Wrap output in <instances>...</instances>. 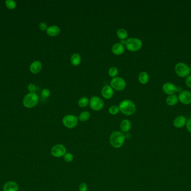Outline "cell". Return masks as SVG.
Listing matches in <instances>:
<instances>
[{"mask_svg":"<svg viewBox=\"0 0 191 191\" xmlns=\"http://www.w3.org/2000/svg\"><path fill=\"white\" fill-rule=\"evenodd\" d=\"M118 74V70L116 67L112 66L109 69V75L111 78H114L116 77Z\"/></svg>","mask_w":191,"mask_h":191,"instance_id":"cell-25","label":"cell"},{"mask_svg":"<svg viewBox=\"0 0 191 191\" xmlns=\"http://www.w3.org/2000/svg\"><path fill=\"white\" fill-rule=\"evenodd\" d=\"M178 100L183 104H190L191 103V92L187 90H183L179 93Z\"/></svg>","mask_w":191,"mask_h":191,"instance_id":"cell-10","label":"cell"},{"mask_svg":"<svg viewBox=\"0 0 191 191\" xmlns=\"http://www.w3.org/2000/svg\"><path fill=\"white\" fill-rule=\"evenodd\" d=\"M131 128V123L129 120H123L120 123V129L121 131L123 132H127L129 131Z\"/></svg>","mask_w":191,"mask_h":191,"instance_id":"cell-18","label":"cell"},{"mask_svg":"<svg viewBox=\"0 0 191 191\" xmlns=\"http://www.w3.org/2000/svg\"><path fill=\"white\" fill-rule=\"evenodd\" d=\"M3 189V191H18L19 187L15 182H9L5 183Z\"/></svg>","mask_w":191,"mask_h":191,"instance_id":"cell-17","label":"cell"},{"mask_svg":"<svg viewBox=\"0 0 191 191\" xmlns=\"http://www.w3.org/2000/svg\"><path fill=\"white\" fill-rule=\"evenodd\" d=\"M42 69V64L41 62L39 61H35L31 63L30 66V71L32 74H36L40 72Z\"/></svg>","mask_w":191,"mask_h":191,"instance_id":"cell-14","label":"cell"},{"mask_svg":"<svg viewBox=\"0 0 191 191\" xmlns=\"http://www.w3.org/2000/svg\"><path fill=\"white\" fill-rule=\"evenodd\" d=\"M125 141V136L122 132H113L110 137V142L112 146L116 149L120 148Z\"/></svg>","mask_w":191,"mask_h":191,"instance_id":"cell-2","label":"cell"},{"mask_svg":"<svg viewBox=\"0 0 191 191\" xmlns=\"http://www.w3.org/2000/svg\"><path fill=\"white\" fill-rule=\"evenodd\" d=\"M79 190L80 191H87L88 187H87V184H85V183H81L79 186Z\"/></svg>","mask_w":191,"mask_h":191,"instance_id":"cell-30","label":"cell"},{"mask_svg":"<svg viewBox=\"0 0 191 191\" xmlns=\"http://www.w3.org/2000/svg\"><path fill=\"white\" fill-rule=\"evenodd\" d=\"M118 107L122 113L131 116L135 113L136 108L135 103L129 99H124L120 103Z\"/></svg>","mask_w":191,"mask_h":191,"instance_id":"cell-1","label":"cell"},{"mask_svg":"<svg viewBox=\"0 0 191 191\" xmlns=\"http://www.w3.org/2000/svg\"><path fill=\"white\" fill-rule=\"evenodd\" d=\"M111 51L115 55H121L125 51V47L120 43H116L112 45Z\"/></svg>","mask_w":191,"mask_h":191,"instance_id":"cell-15","label":"cell"},{"mask_svg":"<svg viewBox=\"0 0 191 191\" xmlns=\"http://www.w3.org/2000/svg\"><path fill=\"white\" fill-rule=\"evenodd\" d=\"M66 153V148L62 144H56L51 149V154L56 158H61Z\"/></svg>","mask_w":191,"mask_h":191,"instance_id":"cell-9","label":"cell"},{"mask_svg":"<svg viewBox=\"0 0 191 191\" xmlns=\"http://www.w3.org/2000/svg\"><path fill=\"white\" fill-rule=\"evenodd\" d=\"M78 118L73 114H67L65 116L62 120L63 125L66 128L69 129H74L76 127L77 125L78 124Z\"/></svg>","mask_w":191,"mask_h":191,"instance_id":"cell-5","label":"cell"},{"mask_svg":"<svg viewBox=\"0 0 191 191\" xmlns=\"http://www.w3.org/2000/svg\"><path fill=\"white\" fill-rule=\"evenodd\" d=\"M116 36L121 40H125L128 36V33L126 29L120 28L116 32Z\"/></svg>","mask_w":191,"mask_h":191,"instance_id":"cell-22","label":"cell"},{"mask_svg":"<svg viewBox=\"0 0 191 191\" xmlns=\"http://www.w3.org/2000/svg\"><path fill=\"white\" fill-rule=\"evenodd\" d=\"M89 105L92 110L94 111H101L104 107V102L100 97L94 96L90 99Z\"/></svg>","mask_w":191,"mask_h":191,"instance_id":"cell-8","label":"cell"},{"mask_svg":"<svg viewBox=\"0 0 191 191\" xmlns=\"http://www.w3.org/2000/svg\"><path fill=\"white\" fill-rule=\"evenodd\" d=\"M189 69H190V71L191 72V66H190V67H189Z\"/></svg>","mask_w":191,"mask_h":191,"instance_id":"cell-35","label":"cell"},{"mask_svg":"<svg viewBox=\"0 0 191 191\" xmlns=\"http://www.w3.org/2000/svg\"><path fill=\"white\" fill-rule=\"evenodd\" d=\"M39 102V96L35 93H30L24 96L23 104L25 107L31 108L37 105Z\"/></svg>","mask_w":191,"mask_h":191,"instance_id":"cell-4","label":"cell"},{"mask_svg":"<svg viewBox=\"0 0 191 191\" xmlns=\"http://www.w3.org/2000/svg\"><path fill=\"white\" fill-rule=\"evenodd\" d=\"M39 29L42 31L47 30V24H46L45 23H44V22H42L40 24H39Z\"/></svg>","mask_w":191,"mask_h":191,"instance_id":"cell-32","label":"cell"},{"mask_svg":"<svg viewBox=\"0 0 191 191\" xmlns=\"http://www.w3.org/2000/svg\"><path fill=\"white\" fill-rule=\"evenodd\" d=\"M50 95V91L48 89H44L41 91V96L44 98H48Z\"/></svg>","mask_w":191,"mask_h":191,"instance_id":"cell-29","label":"cell"},{"mask_svg":"<svg viewBox=\"0 0 191 191\" xmlns=\"http://www.w3.org/2000/svg\"><path fill=\"white\" fill-rule=\"evenodd\" d=\"M110 86L113 89L120 91L126 88L127 83L123 78L116 76L112 79L110 82Z\"/></svg>","mask_w":191,"mask_h":191,"instance_id":"cell-6","label":"cell"},{"mask_svg":"<svg viewBox=\"0 0 191 191\" xmlns=\"http://www.w3.org/2000/svg\"><path fill=\"white\" fill-rule=\"evenodd\" d=\"M89 103V100L87 97H82L79 99L78 102V104L79 107L81 108H85L88 106Z\"/></svg>","mask_w":191,"mask_h":191,"instance_id":"cell-24","label":"cell"},{"mask_svg":"<svg viewBox=\"0 0 191 191\" xmlns=\"http://www.w3.org/2000/svg\"><path fill=\"white\" fill-rule=\"evenodd\" d=\"M175 71L176 75L180 78H187L190 74V69L185 63H178L175 66Z\"/></svg>","mask_w":191,"mask_h":191,"instance_id":"cell-7","label":"cell"},{"mask_svg":"<svg viewBox=\"0 0 191 191\" xmlns=\"http://www.w3.org/2000/svg\"><path fill=\"white\" fill-rule=\"evenodd\" d=\"M46 31L48 36H58L60 33V29L58 26L53 25L48 27L47 30Z\"/></svg>","mask_w":191,"mask_h":191,"instance_id":"cell-16","label":"cell"},{"mask_svg":"<svg viewBox=\"0 0 191 191\" xmlns=\"http://www.w3.org/2000/svg\"><path fill=\"white\" fill-rule=\"evenodd\" d=\"M101 94L106 99L112 98L114 94V90L110 85H105L101 89Z\"/></svg>","mask_w":191,"mask_h":191,"instance_id":"cell-12","label":"cell"},{"mask_svg":"<svg viewBox=\"0 0 191 191\" xmlns=\"http://www.w3.org/2000/svg\"><path fill=\"white\" fill-rule=\"evenodd\" d=\"M125 46L127 49L130 52H136L143 47V42L138 38H130L126 40Z\"/></svg>","mask_w":191,"mask_h":191,"instance_id":"cell-3","label":"cell"},{"mask_svg":"<svg viewBox=\"0 0 191 191\" xmlns=\"http://www.w3.org/2000/svg\"><path fill=\"white\" fill-rule=\"evenodd\" d=\"M162 89L163 92L168 96L173 95L177 92V87L174 84L171 83H166L163 84Z\"/></svg>","mask_w":191,"mask_h":191,"instance_id":"cell-11","label":"cell"},{"mask_svg":"<svg viewBox=\"0 0 191 191\" xmlns=\"http://www.w3.org/2000/svg\"><path fill=\"white\" fill-rule=\"evenodd\" d=\"M138 80L141 84H147L149 80V75L147 72H141L139 75Z\"/></svg>","mask_w":191,"mask_h":191,"instance_id":"cell-20","label":"cell"},{"mask_svg":"<svg viewBox=\"0 0 191 191\" xmlns=\"http://www.w3.org/2000/svg\"><path fill=\"white\" fill-rule=\"evenodd\" d=\"M187 120L185 116H179L176 117L173 121V125L177 129H181L186 125Z\"/></svg>","mask_w":191,"mask_h":191,"instance_id":"cell-13","label":"cell"},{"mask_svg":"<svg viewBox=\"0 0 191 191\" xmlns=\"http://www.w3.org/2000/svg\"><path fill=\"white\" fill-rule=\"evenodd\" d=\"M185 125H186V128L187 129V130L191 134V118L189 119L187 121Z\"/></svg>","mask_w":191,"mask_h":191,"instance_id":"cell-34","label":"cell"},{"mask_svg":"<svg viewBox=\"0 0 191 191\" xmlns=\"http://www.w3.org/2000/svg\"><path fill=\"white\" fill-rule=\"evenodd\" d=\"M82 61V58L80 54L74 53L71 57V63L73 66H78Z\"/></svg>","mask_w":191,"mask_h":191,"instance_id":"cell-19","label":"cell"},{"mask_svg":"<svg viewBox=\"0 0 191 191\" xmlns=\"http://www.w3.org/2000/svg\"><path fill=\"white\" fill-rule=\"evenodd\" d=\"M91 114L88 111H83L80 113L78 117V120L81 122H86L90 118Z\"/></svg>","mask_w":191,"mask_h":191,"instance_id":"cell-23","label":"cell"},{"mask_svg":"<svg viewBox=\"0 0 191 191\" xmlns=\"http://www.w3.org/2000/svg\"><path fill=\"white\" fill-rule=\"evenodd\" d=\"M27 89L30 93H35L36 90L35 85L34 84H30L27 87Z\"/></svg>","mask_w":191,"mask_h":191,"instance_id":"cell-31","label":"cell"},{"mask_svg":"<svg viewBox=\"0 0 191 191\" xmlns=\"http://www.w3.org/2000/svg\"><path fill=\"white\" fill-rule=\"evenodd\" d=\"M178 102V97L175 95H171L168 96L166 99V103L169 106H174L177 104Z\"/></svg>","mask_w":191,"mask_h":191,"instance_id":"cell-21","label":"cell"},{"mask_svg":"<svg viewBox=\"0 0 191 191\" xmlns=\"http://www.w3.org/2000/svg\"><path fill=\"white\" fill-rule=\"evenodd\" d=\"M185 85L189 88H191V75H188L185 79Z\"/></svg>","mask_w":191,"mask_h":191,"instance_id":"cell-33","label":"cell"},{"mask_svg":"<svg viewBox=\"0 0 191 191\" xmlns=\"http://www.w3.org/2000/svg\"><path fill=\"white\" fill-rule=\"evenodd\" d=\"M63 159H64V160L66 161L67 163H71L73 160L74 156L72 153L67 152V153H65V154L63 156Z\"/></svg>","mask_w":191,"mask_h":191,"instance_id":"cell-28","label":"cell"},{"mask_svg":"<svg viewBox=\"0 0 191 191\" xmlns=\"http://www.w3.org/2000/svg\"><path fill=\"white\" fill-rule=\"evenodd\" d=\"M5 4L6 7L10 10L15 9V7H16V3L14 0H6Z\"/></svg>","mask_w":191,"mask_h":191,"instance_id":"cell-27","label":"cell"},{"mask_svg":"<svg viewBox=\"0 0 191 191\" xmlns=\"http://www.w3.org/2000/svg\"><path fill=\"white\" fill-rule=\"evenodd\" d=\"M119 112H120L119 107L116 105H113L109 108V113L111 114V115H116L119 113Z\"/></svg>","mask_w":191,"mask_h":191,"instance_id":"cell-26","label":"cell"}]
</instances>
